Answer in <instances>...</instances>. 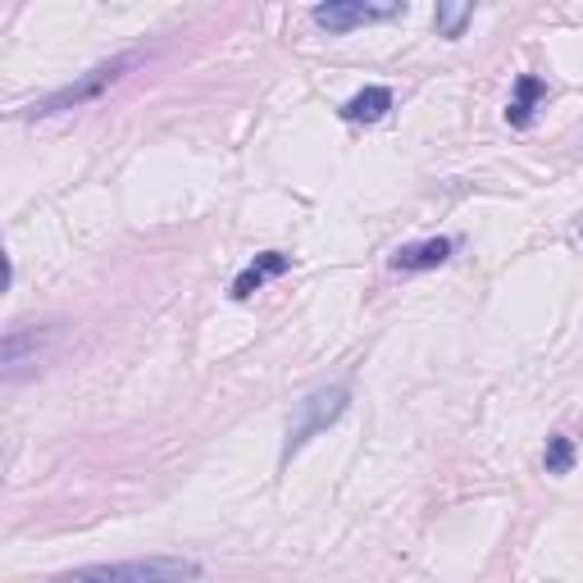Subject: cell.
<instances>
[{
    "label": "cell",
    "mask_w": 583,
    "mask_h": 583,
    "mask_svg": "<svg viewBox=\"0 0 583 583\" xmlns=\"http://www.w3.org/2000/svg\"><path fill=\"white\" fill-rule=\"evenodd\" d=\"M456 251V241L452 237H428V241H411V247H397L393 251V269L402 274H419V269H437V265H447Z\"/></svg>",
    "instance_id": "obj_5"
},
{
    "label": "cell",
    "mask_w": 583,
    "mask_h": 583,
    "mask_svg": "<svg viewBox=\"0 0 583 583\" xmlns=\"http://www.w3.org/2000/svg\"><path fill=\"white\" fill-rule=\"evenodd\" d=\"M347 402H352V387H347V383H333V387H319V393H310V397L297 406V419H292V428H287L283 461H292V456H297V452L310 443L315 433H324L328 424L343 419Z\"/></svg>",
    "instance_id": "obj_3"
},
{
    "label": "cell",
    "mask_w": 583,
    "mask_h": 583,
    "mask_svg": "<svg viewBox=\"0 0 583 583\" xmlns=\"http://www.w3.org/2000/svg\"><path fill=\"white\" fill-rule=\"evenodd\" d=\"M287 269H292V256H283V251H265V256H256L247 269H241V274L233 278V297H237V302L256 297V292H260L269 278L287 274Z\"/></svg>",
    "instance_id": "obj_6"
},
{
    "label": "cell",
    "mask_w": 583,
    "mask_h": 583,
    "mask_svg": "<svg viewBox=\"0 0 583 583\" xmlns=\"http://www.w3.org/2000/svg\"><path fill=\"white\" fill-rule=\"evenodd\" d=\"M201 579L197 561L182 556H146V561H119V565H82L65 570L51 583H191Z\"/></svg>",
    "instance_id": "obj_1"
},
{
    "label": "cell",
    "mask_w": 583,
    "mask_h": 583,
    "mask_svg": "<svg viewBox=\"0 0 583 583\" xmlns=\"http://www.w3.org/2000/svg\"><path fill=\"white\" fill-rule=\"evenodd\" d=\"M470 19H474V6H437V32L443 37H461Z\"/></svg>",
    "instance_id": "obj_10"
},
{
    "label": "cell",
    "mask_w": 583,
    "mask_h": 583,
    "mask_svg": "<svg viewBox=\"0 0 583 583\" xmlns=\"http://www.w3.org/2000/svg\"><path fill=\"white\" fill-rule=\"evenodd\" d=\"M141 65V56H115V60H106V65H96V69H87L78 82H69V87H60V91H51L46 101H37V106H28V119H51V115H65V110H78V106H87V101H96L101 91H110L128 69H137Z\"/></svg>",
    "instance_id": "obj_2"
},
{
    "label": "cell",
    "mask_w": 583,
    "mask_h": 583,
    "mask_svg": "<svg viewBox=\"0 0 583 583\" xmlns=\"http://www.w3.org/2000/svg\"><path fill=\"white\" fill-rule=\"evenodd\" d=\"M543 101H547V82L533 78V73H520L515 78V96H511V106H506V123L511 128H528Z\"/></svg>",
    "instance_id": "obj_7"
},
{
    "label": "cell",
    "mask_w": 583,
    "mask_h": 583,
    "mask_svg": "<svg viewBox=\"0 0 583 583\" xmlns=\"http://www.w3.org/2000/svg\"><path fill=\"white\" fill-rule=\"evenodd\" d=\"M387 110H393V91H387V87H365L343 106V119L347 123H378Z\"/></svg>",
    "instance_id": "obj_8"
},
{
    "label": "cell",
    "mask_w": 583,
    "mask_h": 583,
    "mask_svg": "<svg viewBox=\"0 0 583 583\" xmlns=\"http://www.w3.org/2000/svg\"><path fill=\"white\" fill-rule=\"evenodd\" d=\"M543 465H547V474H570V470H574V443H570L565 433H552V437H547Z\"/></svg>",
    "instance_id": "obj_9"
},
{
    "label": "cell",
    "mask_w": 583,
    "mask_h": 583,
    "mask_svg": "<svg viewBox=\"0 0 583 583\" xmlns=\"http://www.w3.org/2000/svg\"><path fill=\"white\" fill-rule=\"evenodd\" d=\"M406 14V6H365V0H328V6H315L310 19L328 32H352V28H365V23H387V19H397Z\"/></svg>",
    "instance_id": "obj_4"
}]
</instances>
